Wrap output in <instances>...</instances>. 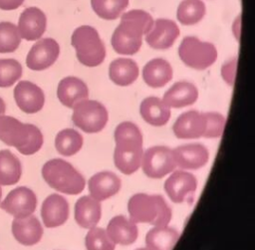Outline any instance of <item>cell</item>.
<instances>
[{
	"mask_svg": "<svg viewBox=\"0 0 255 250\" xmlns=\"http://www.w3.org/2000/svg\"><path fill=\"white\" fill-rule=\"evenodd\" d=\"M11 229L14 238L25 246L37 244L43 236V227L38 218L32 214L24 218H14Z\"/></svg>",
	"mask_w": 255,
	"mask_h": 250,
	"instance_id": "d6986e66",
	"label": "cell"
},
{
	"mask_svg": "<svg viewBox=\"0 0 255 250\" xmlns=\"http://www.w3.org/2000/svg\"><path fill=\"white\" fill-rule=\"evenodd\" d=\"M146 43L153 49L170 48L179 36V28L169 19H156L150 31L145 34Z\"/></svg>",
	"mask_w": 255,
	"mask_h": 250,
	"instance_id": "9a60e30c",
	"label": "cell"
},
{
	"mask_svg": "<svg viewBox=\"0 0 255 250\" xmlns=\"http://www.w3.org/2000/svg\"><path fill=\"white\" fill-rule=\"evenodd\" d=\"M142 171L151 178H161L175 169L172 149L164 145L147 148L141 157Z\"/></svg>",
	"mask_w": 255,
	"mask_h": 250,
	"instance_id": "9c48e42d",
	"label": "cell"
},
{
	"mask_svg": "<svg viewBox=\"0 0 255 250\" xmlns=\"http://www.w3.org/2000/svg\"><path fill=\"white\" fill-rule=\"evenodd\" d=\"M22 175L19 158L9 149L0 150V185L16 184Z\"/></svg>",
	"mask_w": 255,
	"mask_h": 250,
	"instance_id": "f1b7e54d",
	"label": "cell"
},
{
	"mask_svg": "<svg viewBox=\"0 0 255 250\" xmlns=\"http://www.w3.org/2000/svg\"><path fill=\"white\" fill-rule=\"evenodd\" d=\"M206 129L205 113L188 111L181 114L173 125V132L178 138H198Z\"/></svg>",
	"mask_w": 255,
	"mask_h": 250,
	"instance_id": "2e32d148",
	"label": "cell"
},
{
	"mask_svg": "<svg viewBox=\"0 0 255 250\" xmlns=\"http://www.w3.org/2000/svg\"><path fill=\"white\" fill-rule=\"evenodd\" d=\"M17 107L26 114H35L42 110L45 96L40 87L29 81H20L14 88Z\"/></svg>",
	"mask_w": 255,
	"mask_h": 250,
	"instance_id": "4fadbf2b",
	"label": "cell"
},
{
	"mask_svg": "<svg viewBox=\"0 0 255 250\" xmlns=\"http://www.w3.org/2000/svg\"><path fill=\"white\" fill-rule=\"evenodd\" d=\"M83 145V136L73 128L60 130L55 137V147L64 156H71L77 153Z\"/></svg>",
	"mask_w": 255,
	"mask_h": 250,
	"instance_id": "f546056e",
	"label": "cell"
},
{
	"mask_svg": "<svg viewBox=\"0 0 255 250\" xmlns=\"http://www.w3.org/2000/svg\"><path fill=\"white\" fill-rule=\"evenodd\" d=\"M85 244L87 250H115L116 247L107 231L96 226L87 233Z\"/></svg>",
	"mask_w": 255,
	"mask_h": 250,
	"instance_id": "e575fe53",
	"label": "cell"
},
{
	"mask_svg": "<svg viewBox=\"0 0 255 250\" xmlns=\"http://www.w3.org/2000/svg\"><path fill=\"white\" fill-rule=\"evenodd\" d=\"M205 11L201 0H182L178 5L176 17L182 25H193L203 18Z\"/></svg>",
	"mask_w": 255,
	"mask_h": 250,
	"instance_id": "4dcf8cb0",
	"label": "cell"
},
{
	"mask_svg": "<svg viewBox=\"0 0 255 250\" xmlns=\"http://www.w3.org/2000/svg\"><path fill=\"white\" fill-rule=\"evenodd\" d=\"M206 129L203 137L213 138L219 137L225 126V118L218 113H205Z\"/></svg>",
	"mask_w": 255,
	"mask_h": 250,
	"instance_id": "d590c367",
	"label": "cell"
},
{
	"mask_svg": "<svg viewBox=\"0 0 255 250\" xmlns=\"http://www.w3.org/2000/svg\"><path fill=\"white\" fill-rule=\"evenodd\" d=\"M91 196L98 200H106L121 189V179L111 171H102L93 175L88 182Z\"/></svg>",
	"mask_w": 255,
	"mask_h": 250,
	"instance_id": "ffe728a7",
	"label": "cell"
},
{
	"mask_svg": "<svg viewBox=\"0 0 255 250\" xmlns=\"http://www.w3.org/2000/svg\"><path fill=\"white\" fill-rule=\"evenodd\" d=\"M142 79L151 88H161L172 79V68L163 59H152L143 67Z\"/></svg>",
	"mask_w": 255,
	"mask_h": 250,
	"instance_id": "cb8c5ba5",
	"label": "cell"
},
{
	"mask_svg": "<svg viewBox=\"0 0 255 250\" xmlns=\"http://www.w3.org/2000/svg\"><path fill=\"white\" fill-rule=\"evenodd\" d=\"M197 180L189 172L175 170L164 182V190L171 201L175 203L184 202L195 192Z\"/></svg>",
	"mask_w": 255,
	"mask_h": 250,
	"instance_id": "7c38bea8",
	"label": "cell"
},
{
	"mask_svg": "<svg viewBox=\"0 0 255 250\" xmlns=\"http://www.w3.org/2000/svg\"><path fill=\"white\" fill-rule=\"evenodd\" d=\"M57 96L64 106L72 109L81 101L88 99L89 90L81 79L66 77L62 79L58 85Z\"/></svg>",
	"mask_w": 255,
	"mask_h": 250,
	"instance_id": "44dd1931",
	"label": "cell"
},
{
	"mask_svg": "<svg viewBox=\"0 0 255 250\" xmlns=\"http://www.w3.org/2000/svg\"><path fill=\"white\" fill-rule=\"evenodd\" d=\"M236 66H237V57H233L228 62H226L221 68V75L223 79L231 87L234 86Z\"/></svg>",
	"mask_w": 255,
	"mask_h": 250,
	"instance_id": "8d00e7d4",
	"label": "cell"
},
{
	"mask_svg": "<svg viewBox=\"0 0 255 250\" xmlns=\"http://www.w3.org/2000/svg\"><path fill=\"white\" fill-rule=\"evenodd\" d=\"M6 111V105H5V102L3 101L2 98H0V116L4 115Z\"/></svg>",
	"mask_w": 255,
	"mask_h": 250,
	"instance_id": "f35d334b",
	"label": "cell"
},
{
	"mask_svg": "<svg viewBox=\"0 0 255 250\" xmlns=\"http://www.w3.org/2000/svg\"><path fill=\"white\" fill-rule=\"evenodd\" d=\"M22 66L15 59H0V88L13 86L22 77Z\"/></svg>",
	"mask_w": 255,
	"mask_h": 250,
	"instance_id": "836d02e7",
	"label": "cell"
},
{
	"mask_svg": "<svg viewBox=\"0 0 255 250\" xmlns=\"http://www.w3.org/2000/svg\"><path fill=\"white\" fill-rule=\"evenodd\" d=\"M109 76L116 85L126 87L137 79L138 67L131 59L119 58L110 64Z\"/></svg>",
	"mask_w": 255,
	"mask_h": 250,
	"instance_id": "4316f807",
	"label": "cell"
},
{
	"mask_svg": "<svg viewBox=\"0 0 255 250\" xmlns=\"http://www.w3.org/2000/svg\"><path fill=\"white\" fill-rule=\"evenodd\" d=\"M136 250H149V249L146 247V248H138V249H136Z\"/></svg>",
	"mask_w": 255,
	"mask_h": 250,
	"instance_id": "ab89813d",
	"label": "cell"
},
{
	"mask_svg": "<svg viewBox=\"0 0 255 250\" xmlns=\"http://www.w3.org/2000/svg\"><path fill=\"white\" fill-rule=\"evenodd\" d=\"M180 60L195 70H205L217 59V50L209 42H202L196 37H185L178 48Z\"/></svg>",
	"mask_w": 255,
	"mask_h": 250,
	"instance_id": "52a82bcc",
	"label": "cell"
},
{
	"mask_svg": "<svg viewBox=\"0 0 255 250\" xmlns=\"http://www.w3.org/2000/svg\"><path fill=\"white\" fill-rule=\"evenodd\" d=\"M179 238L177 230L167 226H155L145 236V244L149 250H172Z\"/></svg>",
	"mask_w": 255,
	"mask_h": 250,
	"instance_id": "83f0119b",
	"label": "cell"
},
{
	"mask_svg": "<svg viewBox=\"0 0 255 250\" xmlns=\"http://www.w3.org/2000/svg\"><path fill=\"white\" fill-rule=\"evenodd\" d=\"M1 197H2V188L0 187V200H1Z\"/></svg>",
	"mask_w": 255,
	"mask_h": 250,
	"instance_id": "60d3db41",
	"label": "cell"
},
{
	"mask_svg": "<svg viewBox=\"0 0 255 250\" xmlns=\"http://www.w3.org/2000/svg\"><path fill=\"white\" fill-rule=\"evenodd\" d=\"M130 220L134 223L142 222L154 226H167L171 219V209L161 195L136 193L128 203Z\"/></svg>",
	"mask_w": 255,
	"mask_h": 250,
	"instance_id": "277c9868",
	"label": "cell"
},
{
	"mask_svg": "<svg viewBox=\"0 0 255 250\" xmlns=\"http://www.w3.org/2000/svg\"><path fill=\"white\" fill-rule=\"evenodd\" d=\"M198 91L196 87L185 81L173 84L165 93L162 102L168 108H183L190 106L196 102Z\"/></svg>",
	"mask_w": 255,
	"mask_h": 250,
	"instance_id": "7402d4cb",
	"label": "cell"
},
{
	"mask_svg": "<svg viewBox=\"0 0 255 250\" xmlns=\"http://www.w3.org/2000/svg\"><path fill=\"white\" fill-rule=\"evenodd\" d=\"M47 18L42 10L37 7L26 8L18 20L20 37L27 41H35L42 37L46 31Z\"/></svg>",
	"mask_w": 255,
	"mask_h": 250,
	"instance_id": "5bb4252c",
	"label": "cell"
},
{
	"mask_svg": "<svg viewBox=\"0 0 255 250\" xmlns=\"http://www.w3.org/2000/svg\"><path fill=\"white\" fill-rule=\"evenodd\" d=\"M153 26L152 17L145 11L134 9L121 16V23L112 36V46L121 55H133L138 52L142 35Z\"/></svg>",
	"mask_w": 255,
	"mask_h": 250,
	"instance_id": "6da1fadb",
	"label": "cell"
},
{
	"mask_svg": "<svg viewBox=\"0 0 255 250\" xmlns=\"http://www.w3.org/2000/svg\"><path fill=\"white\" fill-rule=\"evenodd\" d=\"M0 140L14 146L20 153L31 155L43 144L41 130L32 124H23L11 116H0Z\"/></svg>",
	"mask_w": 255,
	"mask_h": 250,
	"instance_id": "3957f363",
	"label": "cell"
},
{
	"mask_svg": "<svg viewBox=\"0 0 255 250\" xmlns=\"http://www.w3.org/2000/svg\"><path fill=\"white\" fill-rule=\"evenodd\" d=\"M102 207L100 201L92 196L81 197L75 205V219L83 228H93L100 221Z\"/></svg>",
	"mask_w": 255,
	"mask_h": 250,
	"instance_id": "d4e9b609",
	"label": "cell"
},
{
	"mask_svg": "<svg viewBox=\"0 0 255 250\" xmlns=\"http://www.w3.org/2000/svg\"><path fill=\"white\" fill-rule=\"evenodd\" d=\"M107 234L115 244L129 245L136 240L138 231L134 222L123 215H118L110 220Z\"/></svg>",
	"mask_w": 255,
	"mask_h": 250,
	"instance_id": "603a6c76",
	"label": "cell"
},
{
	"mask_svg": "<svg viewBox=\"0 0 255 250\" xmlns=\"http://www.w3.org/2000/svg\"><path fill=\"white\" fill-rule=\"evenodd\" d=\"M142 119L154 126L164 125L170 118V108H168L159 98H145L139 108Z\"/></svg>",
	"mask_w": 255,
	"mask_h": 250,
	"instance_id": "484cf974",
	"label": "cell"
},
{
	"mask_svg": "<svg viewBox=\"0 0 255 250\" xmlns=\"http://www.w3.org/2000/svg\"><path fill=\"white\" fill-rule=\"evenodd\" d=\"M116 148L114 161L124 174H131L140 166L142 157V135L139 128L130 122L121 123L115 130Z\"/></svg>",
	"mask_w": 255,
	"mask_h": 250,
	"instance_id": "7a4b0ae2",
	"label": "cell"
},
{
	"mask_svg": "<svg viewBox=\"0 0 255 250\" xmlns=\"http://www.w3.org/2000/svg\"><path fill=\"white\" fill-rule=\"evenodd\" d=\"M174 161L182 169H198L209 158L207 148L200 143H188L172 149Z\"/></svg>",
	"mask_w": 255,
	"mask_h": 250,
	"instance_id": "e0dca14e",
	"label": "cell"
},
{
	"mask_svg": "<svg viewBox=\"0 0 255 250\" xmlns=\"http://www.w3.org/2000/svg\"><path fill=\"white\" fill-rule=\"evenodd\" d=\"M18 28L11 22H0V53H12L20 45Z\"/></svg>",
	"mask_w": 255,
	"mask_h": 250,
	"instance_id": "d6a6232c",
	"label": "cell"
},
{
	"mask_svg": "<svg viewBox=\"0 0 255 250\" xmlns=\"http://www.w3.org/2000/svg\"><path fill=\"white\" fill-rule=\"evenodd\" d=\"M71 43L81 64L96 67L105 60L106 48L95 28L88 25L78 27L72 35Z\"/></svg>",
	"mask_w": 255,
	"mask_h": 250,
	"instance_id": "8992f818",
	"label": "cell"
},
{
	"mask_svg": "<svg viewBox=\"0 0 255 250\" xmlns=\"http://www.w3.org/2000/svg\"><path fill=\"white\" fill-rule=\"evenodd\" d=\"M95 13L106 20H115L128 8V0H91Z\"/></svg>",
	"mask_w": 255,
	"mask_h": 250,
	"instance_id": "1f68e13d",
	"label": "cell"
},
{
	"mask_svg": "<svg viewBox=\"0 0 255 250\" xmlns=\"http://www.w3.org/2000/svg\"><path fill=\"white\" fill-rule=\"evenodd\" d=\"M41 216L47 228H54L63 225L69 217V204L59 194L49 195L42 204Z\"/></svg>",
	"mask_w": 255,
	"mask_h": 250,
	"instance_id": "ac0fdd59",
	"label": "cell"
},
{
	"mask_svg": "<svg viewBox=\"0 0 255 250\" xmlns=\"http://www.w3.org/2000/svg\"><path fill=\"white\" fill-rule=\"evenodd\" d=\"M60 54V47L56 40L44 38L36 42L26 57V65L30 70L43 71L52 66Z\"/></svg>",
	"mask_w": 255,
	"mask_h": 250,
	"instance_id": "8fae6325",
	"label": "cell"
},
{
	"mask_svg": "<svg viewBox=\"0 0 255 250\" xmlns=\"http://www.w3.org/2000/svg\"><path fill=\"white\" fill-rule=\"evenodd\" d=\"M24 0H0L1 10H14L23 4Z\"/></svg>",
	"mask_w": 255,
	"mask_h": 250,
	"instance_id": "74e56055",
	"label": "cell"
},
{
	"mask_svg": "<svg viewBox=\"0 0 255 250\" xmlns=\"http://www.w3.org/2000/svg\"><path fill=\"white\" fill-rule=\"evenodd\" d=\"M73 109V123L85 132H99L108 123V111L97 101L87 99L78 103Z\"/></svg>",
	"mask_w": 255,
	"mask_h": 250,
	"instance_id": "ba28073f",
	"label": "cell"
},
{
	"mask_svg": "<svg viewBox=\"0 0 255 250\" xmlns=\"http://www.w3.org/2000/svg\"><path fill=\"white\" fill-rule=\"evenodd\" d=\"M0 207L15 218H24L36 210L37 197L32 189L19 186L7 194Z\"/></svg>",
	"mask_w": 255,
	"mask_h": 250,
	"instance_id": "30bf717a",
	"label": "cell"
},
{
	"mask_svg": "<svg viewBox=\"0 0 255 250\" xmlns=\"http://www.w3.org/2000/svg\"><path fill=\"white\" fill-rule=\"evenodd\" d=\"M42 176L49 186L66 194H79L86 185L83 175L72 164L61 158L48 160L42 167Z\"/></svg>",
	"mask_w": 255,
	"mask_h": 250,
	"instance_id": "5b68a950",
	"label": "cell"
}]
</instances>
